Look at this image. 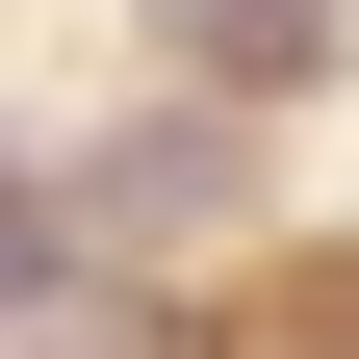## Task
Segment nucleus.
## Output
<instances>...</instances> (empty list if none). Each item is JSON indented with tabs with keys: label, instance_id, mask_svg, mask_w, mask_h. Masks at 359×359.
I'll list each match as a JSON object with an SVG mask.
<instances>
[{
	"label": "nucleus",
	"instance_id": "f257e3e1",
	"mask_svg": "<svg viewBox=\"0 0 359 359\" xmlns=\"http://www.w3.org/2000/svg\"><path fill=\"white\" fill-rule=\"evenodd\" d=\"M205 52H231V77H308V52H334V0H205Z\"/></svg>",
	"mask_w": 359,
	"mask_h": 359
},
{
	"label": "nucleus",
	"instance_id": "f03ea898",
	"mask_svg": "<svg viewBox=\"0 0 359 359\" xmlns=\"http://www.w3.org/2000/svg\"><path fill=\"white\" fill-rule=\"evenodd\" d=\"M0 308H52V231H26V205H0Z\"/></svg>",
	"mask_w": 359,
	"mask_h": 359
}]
</instances>
